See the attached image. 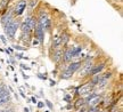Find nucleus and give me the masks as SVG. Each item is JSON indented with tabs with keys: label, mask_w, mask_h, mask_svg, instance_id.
I'll return each instance as SVG.
<instances>
[{
	"label": "nucleus",
	"mask_w": 123,
	"mask_h": 112,
	"mask_svg": "<svg viewBox=\"0 0 123 112\" xmlns=\"http://www.w3.org/2000/svg\"><path fill=\"white\" fill-rule=\"evenodd\" d=\"M18 27H19V21L16 20V18H13V20L4 27L5 33H6V36H7V38H8L9 40H13L14 38H15V33H16Z\"/></svg>",
	"instance_id": "nucleus-1"
},
{
	"label": "nucleus",
	"mask_w": 123,
	"mask_h": 112,
	"mask_svg": "<svg viewBox=\"0 0 123 112\" xmlns=\"http://www.w3.org/2000/svg\"><path fill=\"white\" fill-rule=\"evenodd\" d=\"M92 90H93V88L89 85V82H86V84H82V85L78 86V87L75 88V95H76V97H78V96H81V97H82L84 95L89 94Z\"/></svg>",
	"instance_id": "nucleus-2"
},
{
	"label": "nucleus",
	"mask_w": 123,
	"mask_h": 112,
	"mask_svg": "<svg viewBox=\"0 0 123 112\" xmlns=\"http://www.w3.org/2000/svg\"><path fill=\"white\" fill-rule=\"evenodd\" d=\"M101 101H103V96L96 94L86 102V105L88 108H101Z\"/></svg>",
	"instance_id": "nucleus-3"
},
{
	"label": "nucleus",
	"mask_w": 123,
	"mask_h": 112,
	"mask_svg": "<svg viewBox=\"0 0 123 112\" xmlns=\"http://www.w3.org/2000/svg\"><path fill=\"white\" fill-rule=\"evenodd\" d=\"M105 67H106V62L95 63V64H93V66H92V69L90 70V72H89L88 78L95 76V74H98V73H101V72L104 71V69H105Z\"/></svg>",
	"instance_id": "nucleus-4"
},
{
	"label": "nucleus",
	"mask_w": 123,
	"mask_h": 112,
	"mask_svg": "<svg viewBox=\"0 0 123 112\" xmlns=\"http://www.w3.org/2000/svg\"><path fill=\"white\" fill-rule=\"evenodd\" d=\"M81 66H82V61H71L70 63L66 64L65 69L67 71L72 72L74 74V73H76V72L79 71V69Z\"/></svg>",
	"instance_id": "nucleus-5"
},
{
	"label": "nucleus",
	"mask_w": 123,
	"mask_h": 112,
	"mask_svg": "<svg viewBox=\"0 0 123 112\" xmlns=\"http://www.w3.org/2000/svg\"><path fill=\"white\" fill-rule=\"evenodd\" d=\"M26 5H27L26 0H21V1H18L17 5H16V7H15L14 14H15L16 16H21V15L24 13V10L26 9Z\"/></svg>",
	"instance_id": "nucleus-6"
},
{
	"label": "nucleus",
	"mask_w": 123,
	"mask_h": 112,
	"mask_svg": "<svg viewBox=\"0 0 123 112\" xmlns=\"http://www.w3.org/2000/svg\"><path fill=\"white\" fill-rule=\"evenodd\" d=\"M33 32H34V38H37L40 41V45H42L43 44V38H44V30L37 23V26H35Z\"/></svg>",
	"instance_id": "nucleus-7"
},
{
	"label": "nucleus",
	"mask_w": 123,
	"mask_h": 112,
	"mask_svg": "<svg viewBox=\"0 0 123 112\" xmlns=\"http://www.w3.org/2000/svg\"><path fill=\"white\" fill-rule=\"evenodd\" d=\"M62 56H63V49H62V48H58V49H55L51 59H53V62L55 63V64L58 65V64L62 62Z\"/></svg>",
	"instance_id": "nucleus-8"
},
{
	"label": "nucleus",
	"mask_w": 123,
	"mask_h": 112,
	"mask_svg": "<svg viewBox=\"0 0 123 112\" xmlns=\"http://www.w3.org/2000/svg\"><path fill=\"white\" fill-rule=\"evenodd\" d=\"M24 22H25L27 25H29L31 32L34 31L35 26H37V20H35L34 16H32V15H31V16H27V17L25 18V21H24Z\"/></svg>",
	"instance_id": "nucleus-9"
},
{
	"label": "nucleus",
	"mask_w": 123,
	"mask_h": 112,
	"mask_svg": "<svg viewBox=\"0 0 123 112\" xmlns=\"http://www.w3.org/2000/svg\"><path fill=\"white\" fill-rule=\"evenodd\" d=\"M14 18V16H13V12L12 10H9V12H7V13L5 14L4 16L1 17V24H2V26H6L7 24H8Z\"/></svg>",
	"instance_id": "nucleus-10"
},
{
	"label": "nucleus",
	"mask_w": 123,
	"mask_h": 112,
	"mask_svg": "<svg viewBox=\"0 0 123 112\" xmlns=\"http://www.w3.org/2000/svg\"><path fill=\"white\" fill-rule=\"evenodd\" d=\"M83 105H86V101H84V99L81 97V96H78V97L74 99V102H73V109H74L75 111H76L78 109H80L81 106H83Z\"/></svg>",
	"instance_id": "nucleus-11"
},
{
	"label": "nucleus",
	"mask_w": 123,
	"mask_h": 112,
	"mask_svg": "<svg viewBox=\"0 0 123 112\" xmlns=\"http://www.w3.org/2000/svg\"><path fill=\"white\" fill-rule=\"evenodd\" d=\"M59 74H61V79H62V80H68V79H71L72 77L74 76V74H73L72 72L67 71L65 67H64V70H62Z\"/></svg>",
	"instance_id": "nucleus-12"
},
{
	"label": "nucleus",
	"mask_w": 123,
	"mask_h": 112,
	"mask_svg": "<svg viewBox=\"0 0 123 112\" xmlns=\"http://www.w3.org/2000/svg\"><path fill=\"white\" fill-rule=\"evenodd\" d=\"M12 102V96L10 95H6V96H2L0 97V106H7L9 105Z\"/></svg>",
	"instance_id": "nucleus-13"
},
{
	"label": "nucleus",
	"mask_w": 123,
	"mask_h": 112,
	"mask_svg": "<svg viewBox=\"0 0 123 112\" xmlns=\"http://www.w3.org/2000/svg\"><path fill=\"white\" fill-rule=\"evenodd\" d=\"M54 49H58L62 47V41H61V36H56L53 39V45H51Z\"/></svg>",
	"instance_id": "nucleus-14"
},
{
	"label": "nucleus",
	"mask_w": 123,
	"mask_h": 112,
	"mask_svg": "<svg viewBox=\"0 0 123 112\" xmlns=\"http://www.w3.org/2000/svg\"><path fill=\"white\" fill-rule=\"evenodd\" d=\"M61 41H62V46H63V47H66V46H67V42L70 41V34L66 33V32H63L61 34Z\"/></svg>",
	"instance_id": "nucleus-15"
},
{
	"label": "nucleus",
	"mask_w": 123,
	"mask_h": 112,
	"mask_svg": "<svg viewBox=\"0 0 123 112\" xmlns=\"http://www.w3.org/2000/svg\"><path fill=\"white\" fill-rule=\"evenodd\" d=\"M38 4H39V0H30L29 1V7H30L31 10H33L38 6Z\"/></svg>",
	"instance_id": "nucleus-16"
},
{
	"label": "nucleus",
	"mask_w": 123,
	"mask_h": 112,
	"mask_svg": "<svg viewBox=\"0 0 123 112\" xmlns=\"http://www.w3.org/2000/svg\"><path fill=\"white\" fill-rule=\"evenodd\" d=\"M63 101L66 102V103H72V101H73V96L70 94H66L63 96Z\"/></svg>",
	"instance_id": "nucleus-17"
},
{
	"label": "nucleus",
	"mask_w": 123,
	"mask_h": 112,
	"mask_svg": "<svg viewBox=\"0 0 123 112\" xmlns=\"http://www.w3.org/2000/svg\"><path fill=\"white\" fill-rule=\"evenodd\" d=\"M14 50H18V52H24V50H26V47H23L21 45H13L12 47Z\"/></svg>",
	"instance_id": "nucleus-18"
},
{
	"label": "nucleus",
	"mask_w": 123,
	"mask_h": 112,
	"mask_svg": "<svg viewBox=\"0 0 123 112\" xmlns=\"http://www.w3.org/2000/svg\"><path fill=\"white\" fill-rule=\"evenodd\" d=\"M50 27H51V20L48 18V20H47V22H46V25H44V31H49V30H50Z\"/></svg>",
	"instance_id": "nucleus-19"
},
{
	"label": "nucleus",
	"mask_w": 123,
	"mask_h": 112,
	"mask_svg": "<svg viewBox=\"0 0 123 112\" xmlns=\"http://www.w3.org/2000/svg\"><path fill=\"white\" fill-rule=\"evenodd\" d=\"M44 105H47L50 111H51V110H54V104L51 103V101H49V99H46V101H44Z\"/></svg>",
	"instance_id": "nucleus-20"
},
{
	"label": "nucleus",
	"mask_w": 123,
	"mask_h": 112,
	"mask_svg": "<svg viewBox=\"0 0 123 112\" xmlns=\"http://www.w3.org/2000/svg\"><path fill=\"white\" fill-rule=\"evenodd\" d=\"M15 58H17L18 61L19 59H23V57H24V55H23V52H16V54H15V56H14Z\"/></svg>",
	"instance_id": "nucleus-21"
},
{
	"label": "nucleus",
	"mask_w": 123,
	"mask_h": 112,
	"mask_svg": "<svg viewBox=\"0 0 123 112\" xmlns=\"http://www.w3.org/2000/svg\"><path fill=\"white\" fill-rule=\"evenodd\" d=\"M35 105H37V108L38 109H43L44 108V102H42V101H38Z\"/></svg>",
	"instance_id": "nucleus-22"
},
{
	"label": "nucleus",
	"mask_w": 123,
	"mask_h": 112,
	"mask_svg": "<svg viewBox=\"0 0 123 112\" xmlns=\"http://www.w3.org/2000/svg\"><path fill=\"white\" fill-rule=\"evenodd\" d=\"M4 112H15V109H14L13 106H9V105H7V106L5 108Z\"/></svg>",
	"instance_id": "nucleus-23"
},
{
	"label": "nucleus",
	"mask_w": 123,
	"mask_h": 112,
	"mask_svg": "<svg viewBox=\"0 0 123 112\" xmlns=\"http://www.w3.org/2000/svg\"><path fill=\"white\" fill-rule=\"evenodd\" d=\"M37 77H38L39 79H41V80H43V81H46L47 79H48V78H47V76H46V73H44V76H43V74H41V73H38V74H37Z\"/></svg>",
	"instance_id": "nucleus-24"
},
{
	"label": "nucleus",
	"mask_w": 123,
	"mask_h": 112,
	"mask_svg": "<svg viewBox=\"0 0 123 112\" xmlns=\"http://www.w3.org/2000/svg\"><path fill=\"white\" fill-rule=\"evenodd\" d=\"M19 66H21V69H22V70H27V71H29V70H31L30 66H27L26 64H23V63H21V64H19Z\"/></svg>",
	"instance_id": "nucleus-25"
},
{
	"label": "nucleus",
	"mask_w": 123,
	"mask_h": 112,
	"mask_svg": "<svg viewBox=\"0 0 123 112\" xmlns=\"http://www.w3.org/2000/svg\"><path fill=\"white\" fill-rule=\"evenodd\" d=\"M32 45L34 46V47H37L38 45H40V41L37 39V38H33V40H32Z\"/></svg>",
	"instance_id": "nucleus-26"
},
{
	"label": "nucleus",
	"mask_w": 123,
	"mask_h": 112,
	"mask_svg": "<svg viewBox=\"0 0 123 112\" xmlns=\"http://www.w3.org/2000/svg\"><path fill=\"white\" fill-rule=\"evenodd\" d=\"M19 95L22 96L23 99H26V95H25V92L22 89V88H19Z\"/></svg>",
	"instance_id": "nucleus-27"
},
{
	"label": "nucleus",
	"mask_w": 123,
	"mask_h": 112,
	"mask_svg": "<svg viewBox=\"0 0 123 112\" xmlns=\"http://www.w3.org/2000/svg\"><path fill=\"white\" fill-rule=\"evenodd\" d=\"M9 61H10V63H12V65H16V61H15V57H14V56H10Z\"/></svg>",
	"instance_id": "nucleus-28"
},
{
	"label": "nucleus",
	"mask_w": 123,
	"mask_h": 112,
	"mask_svg": "<svg viewBox=\"0 0 123 112\" xmlns=\"http://www.w3.org/2000/svg\"><path fill=\"white\" fill-rule=\"evenodd\" d=\"M0 41H2V42H4V45H7V40H6V37L5 36L0 37Z\"/></svg>",
	"instance_id": "nucleus-29"
},
{
	"label": "nucleus",
	"mask_w": 123,
	"mask_h": 112,
	"mask_svg": "<svg viewBox=\"0 0 123 112\" xmlns=\"http://www.w3.org/2000/svg\"><path fill=\"white\" fill-rule=\"evenodd\" d=\"M30 99H31V103H33V104H37V99H35V96H31L30 97Z\"/></svg>",
	"instance_id": "nucleus-30"
},
{
	"label": "nucleus",
	"mask_w": 123,
	"mask_h": 112,
	"mask_svg": "<svg viewBox=\"0 0 123 112\" xmlns=\"http://www.w3.org/2000/svg\"><path fill=\"white\" fill-rule=\"evenodd\" d=\"M66 110H68V111H70V110H72V109H73V104L72 103H67V105H66Z\"/></svg>",
	"instance_id": "nucleus-31"
},
{
	"label": "nucleus",
	"mask_w": 123,
	"mask_h": 112,
	"mask_svg": "<svg viewBox=\"0 0 123 112\" xmlns=\"http://www.w3.org/2000/svg\"><path fill=\"white\" fill-rule=\"evenodd\" d=\"M49 82H50V84H49V85H50V87H54V86L56 85V81H55V80H51V79L49 80Z\"/></svg>",
	"instance_id": "nucleus-32"
},
{
	"label": "nucleus",
	"mask_w": 123,
	"mask_h": 112,
	"mask_svg": "<svg viewBox=\"0 0 123 112\" xmlns=\"http://www.w3.org/2000/svg\"><path fill=\"white\" fill-rule=\"evenodd\" d=\"M51 73H53L54 77H56V76H57V73H58V70H57V69H55V70H53V72H51Z\"/></svg>",
	"instance_id": "nucleus-33"
},
{
	"label": "nucleus",
	"mask_w": 123,
	"mask_h": 112,
	"mask_svg": "<svg viewBox=\"0 0 123 112\" xmlns=\"http://www.w3.org/2000/svg\"><path fill=\"white\" fill-rule=\"evenodd\" d=\"M14 96H15V99H16V101L18 102V99H19V96H18L17 93H14Z\"/></svg>",
	"instance_id": "nucleus-34"
},
{
	"label": "nucleus",
	"mask_w": 123,
	"mask_h": 112,
	"mask_svg": "<svg viewBox=\"0 0 123 112\" xmlns=\"http://www.w3.org/2000/svg\"><path fill=\"white\" fill-rule=\"evenodd\" d=\"M14 82H15L16 85L18 84V79H17V77H15V78H14Z\"/></svg>",
	"instance_id": "nucleus-35"
},
{
	"label": "nucleus",
	"mask_w": 123,
	"mask_h": 112,
	"mask_svg": "<svg viewBox=\"0 0 123 112\" xmlns=\"http://www.w3.org/2000/svg\"><path fill=\"white\" fill-rule=\"evenodd\" d=\"M24 112H30V109L29 108H24V110H23Z\"/></svg>",
	"instance_id": "nucleus-36"
},
{
	"label": "nucleus",
	"mask_w": 123,
	"mask_h": 112,
	"mask_svg": "<svg viewBox=\"0 0 123 112\" xmlns=\"http://www.w3.org/2000/svg\"><path fill=\"white\" fill-rule=\"evenodd\" d=\"M5 108H6V106H0V112H4Z\"/></svg>",
	"instance_id": "nucleus-37"
},
{
	"label": "nucleus",
	"mask_w": 123,
	"mask_h": 112,
	"mask_svg": "<svg viewBox=\"0 0 123 112\" xmlns=\"http://www.w3.org/2000/svg\"><path fill=\"white\" fill-rule=\"evenodd\" d=\"M26 99V102H27V103H31V99H30V97H26V99Z\"/></svg>",
	"instance_id": "nucleus-38"
},
{
	"label": "nucleus",
	"mask_w": 123,
	"mask_h": 112,
	"mask_svg": "<svg viewBox=\"0 0 123 112\" xmlns=\"http://www.w3.org/2000/svg\"><path fill=\"white\" fill-rule=\"evenodd\" d=\"M49 111H50V110H46V111H44V112H49Z\"/></svg>",
	"instance_id": "nucleus-39"
},
{
	"label": "nucleus",
	"mask_w": 123,
	"mask_h": 112,
	"mask_svg": "<svg viewBox=\"0 0 123 112\" xmlns=\"http://www.w3.org/2000/svg\"><path fill=\"white\" fill-rule=\"evenodd\" d=\"M0 69H1V64H0Z\"/></svg>",
	"instance_id": "nucleus-40"
}]
</instances>
